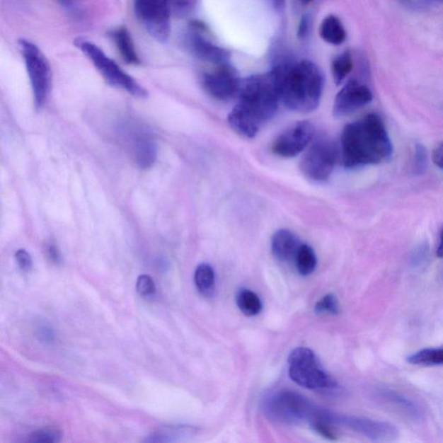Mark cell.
Instances as JSON below:
<instances>
[{"label": "cell", "mask_w": 443, "mask_h": 443, "mask_svg": "<svg viewBox=\"0 0 443 443\" xmlns=\"http://www.w3.org/2000/svg\"><path fill=\"white\" fill-rule=\"evenodd\" d=\"M136 15L158 42H166L171 34V0H135Z\"/></svg>", "instance_id": "cell-8"}, {"label": "cell", "mask_w": 443, "mask_h": 443, "mask_svg": "<svg viewBox=\"0 0 443 443\" xmlns=\"http://www.w3.org/2000/svg\"><path fill=\"white\" fill-rule=\"evenodd\" d=\"M236 99L228 122L241 135L254 138L260 127L274 117L281 103L277 72L272 69L243 79Z\"/></svg>", "instance_id": "cell-1"}, {"label": "cell", "mask_w": 443, "mask_h": 443, "mask_svg": "<svg viewBox=\"0 0 443 443\" xmlns=\"http://www.w3.org/2000/svg\"><path fill=\"white\" fill-rule=\"evenodd\" d=\"M338 422L344 423L345 425L375 441H392L398 435V429L387 422L353 417L339 418Z\"/></svg>", "instance_id": "cell-13"}, {"label": "cell", "mask_w": 443, "mask_h": 443, "mask_svg": "<svg viewBox=\"0 0 443 443\" xmlns=\"http://www.w3.org/2000/svg\"><path fill=\"white\" fill-rule=\"evenodd\" d=\"M190 30L188 42L194 55L206 63L216 66L230 64V52L214 44L205 36V27L203 23H190Z\"/></svg>", "instance_id": "cell-11"}, {"label": "cell", "mask_w": 443, "mask_h": 443, "mask_svg": "<svg viewBox=\"0 0 443 443\" xmlns=\"http://www.w3.org/2000/svg\"><path fill=\"white\" fill-rule=\"evenodd\" d=\"M157 157L156 146L149 137H141L136 142L135 159L142 168H149Z\"/></svg>", "instance_id": "cell-18"}, {"label": "cell", "mask_w": 443, "mask_h": 443, "mask_svg": "<svg viewBox=\"0 0 443 443\" xmlns=\"http://www.w3.org/2000/svg\"><path fill=\"white\" fill-rule=\"evenodd\" d=\"M430 1L437 4H443V0H430Z\"/></svg>", "instance_id": "cell-39"}, {"label": "cell", "mask_w": 443, "mask_h": 443, "mask_svg": "<svg viewBox=\"0 0 443 443\" xmlns=\"http://www.w3.org/2000/svg\"><path fill=\"white\" fill-rule=\"evenodd\" d=\"M311 25V19L308 15H305L301 19L300 25L298 28V37L300 38H304L308 36Z\"/></svg>", "instance_id": "cell-32"}, {"label": "cell", "mask_w": 443, "mask_h": 443, "mask_svg": "<svg viewBox=\"0 0 443 443\" xmlns=\"http://www.w3.org/2000/svg\"><path fill=\"white\" fill-rule=\"evenodd\" d=\"M189 427L183 426H166L159 430L145 439L146 442H169L176 441L183 435H188Z\"/></svg>", "instance_id": "cell-24"}, {"label": "cell", "mask_w": 443, "mask_h": 443, "mask_svg": "<svg viewBox=\"0 0 443 443\" xmlns=\"http://www.w3.org/2000/svg\"><path fill=\"white\" fill-rule=\"evenodd\" d=\"M437 255L439 258H443V228L440 236V243H439Z\"/></svg>", "instance_id": "cell-36"}, {"label": "cell", "mask_w": 443, "mask_h": 443, "mask_svg": "<svg viewBox=\"0 0 443 443\" xmlns=\"http://www.w3.org/2000/svg\"><path fill=\"white\" fill-rule=\"evenodd\" d=\"M194 282L197 290L204 297H212L215 292V273L209 264L202 263L197 266L194 275Z\"/></svg>", "instance_id": "cell-17"}, {"label": "cell", "mask_w": 443, "mask_h": 443, "mask_svg": "<svg viewBox=\"0 0 443 443\" xmlns=\"http://www.w3.org/2000/svg\"><path fill=\"white\" fill-rule=\"evenodd\" d=\"M241 81L238 72L230 64L217 66L214 71L204 74L202 80L206 92L220 100L236 98Z\"/></svg>", "instance_id": "cell-9"}, {"label": "cell", "mask_w": 443, "mask_h": 443, "mask_svg": "<svg viewBox=\"0 0 443 443\" xmlns=\"http://www.w3.org/2000/svg\"><path fill=\"white\" fill-rule=\"evenodd\" d=\"M316 130L309 122H299L279 136L274 142L273 151L279 156L293 158L300 154L313 141Z\"/></svg>", "instance_id": "cell-10"}, {"label": "cell", "mask_w": 443, "mask_h": 443, "mask_svg": "<svg viewBox=\"0 0 443 443\" xmlns=\"http://www.w3.org/2000/svg\"><path fill=\"white\" fill-rule=\"evenodd\" d=\"M281 102L290 110L308 114L316 110L323 93L325 77L313 62L303 60L274 67Z\"/></svg>", "instance_id": "cell-3"}, {"label": "cell", "mask_w": 443, "mask_h": 443, "mask_svg": "<svg viewBox=\"0 0 443 443\" xmlns=\"http://www.w3.org/2000/svg\"><path fill=\"white\" fill-rule=\"evenodd\" d=\"M295 262L299 273L303 277H308L316 269V255L308 244H301L295 258Z\"/></svg>", "instance_id": "cell-20"}, {"label": "cell", "mask_w": 443, "mask_h": 443, "mask_svg": "<svg viewBox=\"0 0 443 443\" xmlns=\"http://www.w3.org/2000/svg\"><path fill=\"white\" fill-rule=\"evenodd\" d=\"M76 46L92 62L97 71L112 86L122 88L139 98L149 96L146 89L139 85L133 77L123 71L103 50L93 42L77 38Z\"/></svg>", "instance_id": "cell-4"}, {"label": "cell", "mask_w": 443, "mask_h": 443, "mask_svg": "<svg viewBox=\"0 0 443 443\" xmlns=\"http://www.w3.org/2000/svg\"><path fill=\"white\" fill-rule=\"evenodd\" d=\"M314 310L320 314H337L340 311L339 302L333 294H326L316 303Z\"/></svg>", "instance_id": "cell-27"}, {"label": "cell", "mask_w": 443, "mask_h": 443, "mask_svg": "<svg viewBox=\"0 0 443 443\" xmlns=\"http://www.w3.org/2000/svg\"><path fill=\"white\" fill-rule=\"evenodd\" d=\"M236 304L244 316H258L263 309V303L258 294L248 289H240L236 294Z\"/></svg>", "instance_id": "cell-19"}, {"label": "cell", "mask_w": 443, "mask_h": 443, "mask_svg": "<svg viewBox=\"0 0 443 443\" xmlns=\"http://www.w3.org/2000/svg\"><path fill=\"white\" fill-rule=\"evenodd\" d=\"M18 45L32 84L35 106L37 110H41L52 86V69L47 58L33 42L21 40Z\"/></svg>", "instance_id": "cell-6"}, {"label": "cell", "mask_w": 443, "mask_h": 443, "mask_svg": "<svg viewBox=\"0 0 443 443\" xmlns=\"http://www.w3.org/2000/svg\"><path fill=\"white\" fill-rule=\"evenodd\" d=\"M407 361L415 365H442L443 347L422 349L408 357Z\"/></svg>", "instance_id": "cell-21"}, {"label": "cell", "mask_w": 443, "mask_h": 443, "mask_svg": "<svg viewBox=\"0 0 443 443\" xmlns=\"http://www.w3.org/2000/svg\"><path fill=\"white\" fill-rule=\"evenodd\" d=\"M136 289L142 297H147L153 295L156 291L154 279L149 275H142L136 282Z\"/></svg>", "instance_id": "cell-28"}, {"label": "cell", "mask_w": 443, "mask_h": 443, "mask_svg": "<svg viewBox=\"0 0 443 443\" xmlns=\"http://www.w3.org/2000/svg\"><path fill=\"white\" fill-rule=\"evenodd\" d=\"M340 149L342 164L355 168L386 161L393 146L380 116L369 114L344 127Z\"/></svg>", "instance_id": "cell-2"}, {"label": "cell", "mask_w": 443, "mask_h": 443, "mask_svg": "<svg viewBox=\"0 0 443 443\" xmlns=\"http://www.w3.org/2000/svg\"><path fill=\"white\" fill-rule=\"evenodd\" d=\"M427 167V154L425 146L422 144H417L415 149V173L420 175L426 172Z\"/></svg>", "instance_id": "cell-29"}, {"label": "cell", "mask_w": 443, "mask_h": 443, "mask_svg": "<svg viewBox=\"0 0 443 443\" xmlns=\"http://www.w3.org/2000/svg\"><path fill=\"white\" fill-rule=\"evenodd\" d=\"M403 1L408 2V1H410V0H403Z\"/></svg>", "instance_id": "cell-40"}, {"label": "cell", "mask_w": 443, "mask_h": 443, "mask_svg": "<svg viewBox=\"0 0 443 443\" xmlns=\"http://www.w3.org/2000/svg\"><path fill=\"white\" fill-rule=\"evenodd\" d=\"M113 40H114L116 47H117L120 56L127 64L131 65H139L141 60L137 52H136L133 38H132L130 30L126 27L122 26L113 30Z\"/></svg>", "instance_id": "cell-15"}, {"label": "cell", "mask_w": 443, "mask_h": 443, "mask_svg": "<svg viewBox=\"0 0 443 443\" xmlns=\"http://www.w3.org/2000/svg\"><path fill=\"white\" fill-rule=\"evenodd\" d=\"M312 1L313 0H301V2L303 4V5H308V4Z\"/></svg>", "instance_id": "cell-38"}, {"label": "cell", "mask_w": 443, "mask_h": 443, "mask_svg": "<svg viewBox=\"0 0 443 443\" xmlns=\"http://www.w3.org/2000/svg\"><path fill=\"white\" fill-rule=\"evenodd\" d=\"M46 253H47L50 261L57 264L61 263L60 251L55 243L52 242L48 243V246H46Z\"/></svg>", "instance_id": "cell-31"}, {"label": "cell", "mask_w": 443, "mask_h": 443, "mask_svg": "<svg viewBox=\"0 0 443 443\" xmlns=\"http://www.w3.org/2000/svg\"><path fill=\"white\" fill-rule=\"evenodd\" d=\"M289 374L294 383L310 390H321L335 386L322 369L312 350L299 347L289 357Z\"/></svg>", "instance_id": "cell-5"}, {"label": "cell", "mask_w": 443, "mask_h": 443, "mask_svg": "<svg viewBox=\"0 0 443 443\" xmlns=\"http://www.w3.org/2000/svg\"><path fill=\"white\" fill-rule=\"evenodd\" d=\"M197 0H171L172 13L178 18H185L195 10Z\"/></svg>", "instance_id": "cell-26"}, {"label": "cell", "mask_w": 443, "mask_h": 443, "mask_svg": "<svg viewBox=\"0 0 443 443\" xmlns=\"http://www.w3.org/2000/svg\"><path fill=\"white\" fill-rule=\"evenodd\" d=\"M62 433L56 427H45V429L35 431L30 435L29 442L35 443H54L59 442Z\"/></svg>", "instance_id": "cell-25"}, {"label": "cell", "mask_w": 443, "mask_h": 443, "mask_svg": "<svg viewBox=\"0 0 443 443\" xmlns=\"http://www.w3.org/2000/svg\"><path fill=\"white\" fill-rule=\"evenodd\" d=\"M38 333L42 340L50 341L54 339V332L52 329L48 328L47 325L42 324L40 328H38Z\"/></svg>", "instance_id": "cell-34"}, {"label": "cell", "mask_w": 443, "mask_h": 443, "mask_svg": "<svg viewBox=\"0 0 443 443\" xmlns=\"http://www.w3.org/2000/svg\"><path fill=\"white\" fill-rule=\"evenodd\" d=\"M432 159L435 165L443 170V142L435 147Z\"/></svg>", "instance_id": "cell-33"}, {"label": "cell", "mask_w": 443, "mask_h": 443, "mask_svg": "<svg viewBox=\"0 0 443 443\" xmlns=\"http://www.w3.org/2000/svg\"><path fill=\"white\" fill-rule=\"evenodd\" d=\"M337 159L335 144L328 138H318L303 156L301 172L313 181H325L333 173Z\"/></svg>", "instance_id": "cell-7"}, {"label": "cell", "mask_w": 443, "mask_h": 443, "mask_svg": "<svg viewBox=\"0 0 443 443\" xmlns=\"http://www.w3.org/2000/svg\"><path fill=\"white\" fill-rule=\"evenodd\" d=\"M64 8L71 10L75 6L76 0H55Z\"/></svg>", "instance_id": "cell-35"}, {"label": "cell", "mask_w": 443, "mask_h": 443, "mask_svg": "<svg viewBox=\"0 0 443 443\" xmlns=\"http://www.w3.org/2000/svg\"><path fill=\"white\" fill-rule=\"evenodd\" d=\"M301 246L297 236L287 230H280L272 238V251L280 261L289 262L295 259Z\"/></svg>", "instance_id": "cell-14"}, {"label": "cell", "mask_w": 443, "mask_h": 443, "mask_svg": "<svg viewBox=\"0 0 443 443\" xmlns=\"http://www.w3.org/2000/svg\"><path fill=\"white\" fill-rule=\"evenodd\" d=\"M353 68V61L352 54L345 52L338 56L332 64V72L334 83L340 85L343 83L345 77L351 73Z\"/></svg>", "instance_id": "cell-23"}, {"label": "cell", "mask_w": 443, "mask_h": 443, "mask_svg": "<svg viewBox=\"0 0 443 443\" xmlns=\"http://www.w3.org/2000/svg\"><path fill=\"white\" fill-rule=\"evenodd\" d=\"M16 258L18 265L21 267L22 271L28 273L33 269V259L32 256L25 250H19L15 255Z\"/></svg>", "instance_id": "cell-30"}, {"label": "cell", "mask_w": 443, "mask_h": 443, "mask_svg": "<svg viewBox=\"0 0 443 443\" xmlns=\"http://www.w3.org/2000/svg\"><path fill=\"white\" fill-rule=\"evenodd\" d=\"M372 93L367 85L357 80L349 81L338 93L333 105V115L343 117L352 114L372 100Z\"/></svg>", "instance_id": "cell-12"}, {"label": "cell", "mask_w": 443, "mask_h": 443, "mask_svg": "<svg viewBox=\"0 0 443 443\" xmlns=\"http://www.w3.org/2000/svg\"><path fill=\"white\" fill-rule=\"evenodd\" d=\"M270 1L275 9L280 10L284 6L286 0H270Z\"/></svg>", "instance_id": "cell-37"}, {"label": "cell", "mask_w": 443, "mask_h": 443, "mask_svg": "<svg viewBox=\"0 0 443 443\" xmlns=\"http://www.w3.org/2000/svg\"><path fill=\"white\" fill-rule=\"evenodd\" d=\"M320 35L322 40L333 45H340L347 40V32L343 24L334 15H329L322 21Z\"/></svg>", "instance_id": "cell-16"}, {"label": "cell", "mask_w": 443, "mask_h": 443, "mask_svg": "<svg viewBox=\"0 0 443 443\" xmlns=\"http://www.w3.org/2000/svg\"><path fill=\"white\" fill-rule=\"evenodd\" d=\"M381 395H382L383 398L387 400L389 403H391L392 405L399 408V410L403 412H406L408 415H410V417L414 418L421 417V411H420L417 404H415L413 401H410V400L405 398V396L398 394L396 392L387 390H384Z\"/></svg>", "instance_id": "cell-22"}]
</instances>
